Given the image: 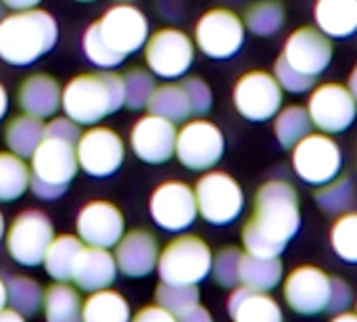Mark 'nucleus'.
<instances>
[{"label":"nucleus","mask_w":357,"mask_h":322,"mask_svg":"<svg viewBox=\"0 0 357 322\" xmlns=\"http://www.w3.org/2000/svg\"><path fill=\"white\" fill-rule=\"evenodd\" d=\"M307 113L312 124L326 134H341L356 122L357 103L349 88L343 84H322L318 86L307 103Z\"/></svg>","instance_id":"nucleus-16"},{"label":"nucleus","mask_w":357,"mask_h":322,"mask_svg":"<svg viewBox=\"0 0 357 322\" xmlns=\"http://www.w3.org/2000/svg\"><path fill=\"white\" fill-rule=\"evenodd\" d=\"M4 19V2L0 0V21Z\"/></svg>","instance_id":"nucleus-54"},{"label":"nucleus","mask_w":357,"mask_h":322,"mask_svg":"<svg viewBox=\"0 0 357 322\" xmlns=\"http://www.w3.org/2000/svg\"><path fill=\"white\" fill-rule=\"evenodd\" d=\"M226 140L222 130L207 119H192L178 130L176 136V157L192 172H207L222 159Z\"/></svg>","instance_id":"nucleus-9"},{"label":"nucleus","mask_w":357,"mask_h":322,"mask_svg":"<svg viewBox=\"0 0 357 322\" xmlns=\"http://www.w3.org/2000/svg\"><path fill=\"white\" fill-rule=\"evenodd\" d=\"M182 86L188 94L192 115H197V117L207 115L211 111V105H213V94H211L209 84L201 78H186L182 82Z\"/></svg>","instance_id":"nucleus-43"},{"label":"nucleus","mask_w":357,"mask_h":322,"mask_svg":"<svg viewBox=\"0 0 357 322\" xmlns=\"http://www.w3.org/2000/svg\"><path fill=\"white\" fill-rule=\"evenodd\" d=\"M4 233H6V222H4V214L0 212V241L4 239Z\"/></svg>","instance_id":"nucleus-53"},{"label":"nucleus","mask_w":357,"mask_h":322,"mask_svg":"<svg viewBox=\"0 0 357 322\" xmlns=\"http://www.w3.org/2000/svg\"><path fill=\"white\" fill-rule=\"evenodd\" d=\"M293 168L303 182L320 186L339 176L343 168V155L339 145L326 132H310L293 147Z\"/></svg>","instance_id":"nucleus-10"},{"label":"nucleus","mask_w":357,"mask_h":322,"mask_svg":"<svg viewBox=\"0 0 357 322\" xmlns=\"http://www.w3.org/2000/svg\"><path fill=\"white\" fill-rule=\"evenodd\" d=\"M331 245L339 260L357 264V212L343 214L331 230Z\"/></svg>","instance_id":"nucleus-38"},{"label":"nucleus","mask_w":357,"mask_h":322,"mask_svg":"<svg viewBox=\"0 0 357 322\" xmlns=\"http://www.w3.org/2000/svg\"><path fill=\"white\" fill-rule=\"evenodd\" d=\"M59 25L44 8H25L4 15L0 21V59L15 67H25L54 48Z\"/></svg>","instance_id":"nucleus-2"},{"label":"nucleus","mask_w":357,"mask_h":322,"mask_svg":"<svg viewBox=\"0 0 357 322\" xmlns=\"http://www.w3.org/2000/svg\"><path fill=\"white\" fill-rule=\"evenodd\" d=\"M77 163L92 178L113 176L126 159L123 138L107 126H92L75 142Z\"/></svg>","instance_id":"nucleus-13"},{"label":"nucleus","mask_w":357,"mask_h":322,"mask_svg":"<svg viewBox=\"0 0 357 322\" xmlns=\"http://www.w3.org/2000/svg\"><path fill=\"white\" fill-rule=\"evenodd\" d=\"M274 134L276 140L280 142V147L284 149H293L303 136H307L312 132V117L307 113L305 107L299 105H291L287 109H282L280 113L274 115Z\"/></svg>","instance_id":"nucleus-34"},{"label":"nucleus","mask_w":357,"mask_h":322,"mask_svg":"<svg viewBox=\"0 0 357 322\" xmlns=\"http://www.w3.org/2000/svg\"><path fill=\"white\" fill-rule=\"evenodd\" d=\"M314 15L328 38H349L357 31V0H318Z\"/></svg>","instance_id":"nucleus-25"},{"label":"nucleus","mask_w":357,"mask_h":322,"mask_svg":"<svg viewBox=\"0 0 357 322\" xmlns=\"http://www.w3.org/2000/svg\"><path fill=\"white\" fill-rule=\"evenodd\" d=\"M159 243L157 237L144 228H136L123 233L119 243L115 245V262L117 270L128 279H144L157 270L159 262Z\"/></svg>","instance_id":"nucleus-21"},{"label":"nucleus","mask_w":357,"mask_h":322,"mask_svg":"<svg viewBox=\"0 0 357 322\" xmlns=\"http://www.w3.org/2000/svg\"><path fill=\"white\" fill-rule=\"evenodd\" d=\"M153 222L165 233H182L197 222L199 207L195 189L182 180L161 182L149 199Z\"/></svg>","instance_id":"nucleus-12"},{"label":"nucleus","mask_w":357,"mask_h":322,"mask_svg":"<svg viewBox=\"0 0 357 322\" xmlns=\"http://www.w3.org/2000/svg\"><path fill=\"white\" fill-rule=\"evenodd\" d=\"M144 61L163 80L182 78L195 63V42L182 29L163 27L146 38Z\"/></svg>","instance_id":"nucleus-8"},{"label":"nucleus","mask_w":357,"mask_h":322,"mask_svg":"<svg viewBox=\"0 0 357 322\" xmlns=\"http://www.w3.org/2000/svg\"><path fill=\"white\" fill-rule=\"evenodd\" d=\"M123 75L92 71L75 75L63 88L61 109L79 126H94L123 107Z\"/></svg>","instance_id":"nucleus-3"},{"label":"nucleus","mask_w":357,"mask_h":322,"mask_svg":"<svg viewBox=\"0 0 357 322\" xmlns=\"http://www.w3.org/2000/svg\"><path fill=\"white\" fill-rule=\"evenodd\" d=\"M347 88H349V92H351V96L356 98L357 103V65L354 67V71H351V75H349V82H347Z\"/></svg>","instance_id":"nucleus-51"},{"label":"nucleus","mask_w":357,"mask_h":322,"mask_svg":"<svg viewBox=\"0 0 357 322\" xmlns=\"http://www.w3.org/2000/svg\"><path fill=\"white\" fill-rule=\"evenodd\" d=\"M130 319H132V310L128 300L109 287L90 291V298L82 302V321L128 322Z\"/></svg>","instance_id":"nucleus-27"},{"label":"nucleus","mask_w":357,"mask_h":322,"mask_svg":"<svg viewBox=\"0 0 357 322\" xmlns=\"http://www.w3.org/2000/svg\"><path fill=\"white\" fill-rule=\"evenodd\" d=\"M44 136H52V138H63V140H69V142H77L79 136H82V130H79V124L73 122L71 117H54L52 122H48L44 126Z\"/></svg>","instance_id":"nucleus-44"},{"label":"nucleus","mask_w":357,"mask_h":322,"mask_svg":"<svg viewBox=\"0 0 357 322\" xmlns=\"http://www.w3.org/2000/svg\"><path fill=\"white\" fill-rule=\"evenodd\" d=\"M63 88L48 73H31L27 75L17 90V103L23 113L46 119L61 109Z\"/></svg>","instance_id":"nucleus-23"},{"label":"nucleus","mask_w":357,"mask_h":322,"mask_svg":"<svg viewBox=\"0 0 357 322\" xmlns=\"http://www.w3.org/2000/svg\"><path fill=\"white\" fill-rule=\"evenodd\" d=\"M284 61L297 71L318 78L333 61V44L326 34L314 27H299L293 31L282 50Z\"/></svg>","instance_id":"nucleus-20"},{"label":"nucleus","mask_w":357,"mask_h":322,"mask_svg":"<svg viewBox=\"0 0 357 322\" xmlns=\"http://www.w3.org/2000/svg\"><path fill=\"white\" fill-rule=\"evenodd\" d=\"M228 314L236 322H282L284 314L268 291L238 287L228 298Z\"/></svg>","instance_id":"nucleus-24"},{"label":"nucleus","mask_w":357,"mask_h":322,"mask_svg":"<svg viewBox=\"0 0 357 322\" xmlns=\"http://www.w3.org/2000/svg\"><path fill=\"white\" fill-rule=\"evenodd\" d=\"M77 2H92V0H77Z\"/></svg>","instance_id":"nucleus-56"},{"label":"nucleus","mask_w":357,"mask_h":322,"mask_svg":"<svg viewBox=\"0 0 357 322\" xmlns=\"http://www.w3.org/2000/svg\"><path fill=\"white\" fill-rule=\"evenodd\" d=\"M195 44L209 59H230L245 44V23L228 8H211L197 21Z\"/></svg>","instance_id":"nucleus-11"},{"label":"nucleus","mask_w":357,"mask_h":322,"mask_svg":"<svg viewBox=\"0 0 357 322\" xmlns=\"http://www.w3.org/2000/svg\"><path fill=\"white\" fill-rule=\"evenodd\" d=\"M44 319L48 322H77L82 321V295L77 287L69 281H56L44 289L42 300Z\"/></svg>","instance_id":"nucleus-26"},{"label":"nucleus","mask_w":357,"mask_h":322,"mask_svg":"<svg viewBox=\"0 0 357 322\" xmlns=\"http://www.w3.org/2000/svg\"><path fill=\"white\" fill-rule=\"evenodd\" d=\"M29 159V191L42 201H54L63 197L79 170L75 145L63 138L44 136Z\"/></svg>","instance_id":"nucleus-4"},{"label":"nucleus","mask_w":357,"mask_h":322,"mask_svg":"<svg viewBox=\"0 0 357 322\" xmlns=\"http://www.w3.org/2000/svg\"><path fill=\"white\" fill-rule=\"evenodd\" d=\"M84 247V241L73 235H59L50 241L44 256V270L54 281H71L73 264Z\"/></svg>","instance_id":"nucleus-31"},{"label":"nucleus","mask_w":357,"mask_h":322,"mask_svg":"<svg viewBox=\"0 0 357 322\" xmlns=\"http://www.w3.org/2000/svg\"><path fill=\"white\" fill-rule=\"evenodd\" d=\"M213 254L209 245L195 235H182L169 241L159 254L157 272L163 283L199 285L211 275Z\"/></svg>","instance_id":"nucleus-5"},{"label":"nucleus","mask_w":357,"mask_h":322,"mask_svg":"<svg viewBox=\"0 0 357 322\" xmlns=\"http://www.w3.org/2000/svg\"><path fill=\"white\" fill-rule=\"evenodd\" d=\"M155 88L157 86H155V78H153L151 69L149 71L142 67L130 69L123 75V94H126L123 107H128L132 111L144 109Z\"/></svg>","instance_id":"nucleus-39"},{"label":"nucleus","mask_w":357,"mask_h":322,"mask_svg":"<svg viewBox=\"0 0 357 322\" xmlns=\"http://www.w3.org/2000/svg\"><path fill=\"white\" fill-rule=\"evenodd\" d=\"M117 272L119 270H117L115 256L109 249L86 245V247H82V251L73 264L71 281L77 289L90 293V291L111 287L117 279Z\"/></svg>","instance_id":"nucleus-22"},{"label":"nucleus","mask_w":357,"mask_h":322,"mask_svg":"<svg viewBox=\"0 0 357 322\" xmlns=\"http://www.w3.org/2000/svg\"><path fill=\"white\" fill-rule=\"evenodd\" d=\"M282 281V262L280 258H259L253 254L241 256L238 283L257 291H272Z\"/></svg>","instance_id":"nucleus-28"},{"label":"nucleus","mask_w":357,"mask_h":322,"mask_svg":"<svg viewBox=\"0 0 357 322\" xmlns=\"http://www.w3.org/2000/svg\"><path fill=\"white\" fill-rule=\"evenodd\" d=\"M232 98L236 111L245 119L268 122L282 107V88L272 73L253 69L238 78Z\"/></svg>","instance_id":"nucleus-14"},{"label":"nucleus","mask_w":357,"mask_h":322,"mask_svg":"<svg viewBox=\"0 0 357 322\" xmlns=\"http://www.w3.org/2000/svg\"><path fill=\"white\" fill-rule=\"evenodd\" d=\"M25 319L17 312V310H13L10 306H6V308H2L0 310V322H23Z\"/></svg>","instance_id":"nucleus-49"},{"label":"nucleus","mask_w":357,"mask_h":322,"mask_svg":"<svg viewBox=\"0 0 357 322\" xmlns=\"http://www.w3.org/2000/svg\"><path fill=\"white\" fill-rule=\"evenodd\" d=\"M354 182L349 176H337L326 184H320L316 191V203L324 214H343L354 203Z\"/></svg>","instance_id":"nucleus-37"},{"label":"nucleus","mask_w":357,"mask_h":322,"mask_svg":"<svg viewBox=\"0 0 357 322\" xmlns=\"http://www.w3.org/2000/svg\"><path fill=\"white\" fill-rule=\"evenodd\" d=\"M44 289L36 279L10 277L6 281V306L17 310L23 319H29L42 310Z\"/></svg>","instance_id":"nucleus-33"},{"label":"nucleus","mask_w":357,"mask_h":322,"mask_svg":"<svg viewBox=\"0 0 357 322\" xmlns=\"http://www.w3.org/2000/svg\"><path fill=\"white\" fill-rule=\"evenodd\" d=\"M176 124L149 113L142 115L130 130V147L134 155L151 166H159L169 161L176 155Z\"/></svg>","instance_id":"nucleus-18"},{"label":"nucleus","mask_w":357,"mask_h":322,"mask_svg":"<svg viewBox=\"0 0 357 322\" xmlns=\"http://www.w3.org/2000/svg\"><path fill=\"white\" fill-rule=\"evenodd\" d=\"M243 251L238 247H224L213 256L211 275L215 283L224 289H234L238 285V268H241Z\"/></svg>","instance_id":"nucleus-41"},{"label":"nucleus","mask_w":357,"mask_h":322,"mask_svg":"<svg viewBox=\"0 0 357 322\" xmlns=\"http://www.w3.org/2000/svg\"><path fill=\"white\" fill-rule=\"evenodd\" d=\"M100 38L121 57H130L144 48L149 38V19L134 4H115L100 19H96Z\"/></svg>","instance_id":"nucleus-15"},{"label":"nucleus","mask_w":357,"mask_h":322,"mask_svg":"<svg viewBox=\"0 0 357 322\" xmlns=\"http://www.w3.org/2000/svg\"><path fill=\"white\" fill-rule=\"evenodd\" d=\"M199 216L213 224L226 226L234 222L245 207V193L241 184L226 172H207L195 184Z\"/></svg>","instance_id":"nucleus-7"},{"label":"nucleus","mask_w":357,"mask_h":322,"mask_svg":"<svg viewBox=\"0 0 357 322\" xmlns=\"http://www.w3.org/2000/svg\"><path fill=\"white\" fill-rule=\"evenodd\" d=\"M82 46H84V54L86 59L100 67V69H113L117 65H121L126 61V57L117 54L113 48H109V44L100 38L98 34V27H96V21H92L88 25V29L84 31V38H82Z\"/></svg>","instance_id":"nucleus-40"},{"label":"nucleus","mask_w":357,"mask_h":322,"mask_svg":"<svg viewBox=\"0 0 357 322\" xmlns=\"http://www.w3.org/2000/svg\"><path fill=\"white\" fill-rule=\"evenodd\" d=\"M155 302L174 314L176 321H182L195 306L201 304V293L197 285H172L161 281L155 289Z\"/></svg>","instance_id":"nucleus-35"},{"label":"nucleus","mask_w":357,"mask_h":322,"mask_svg":"<svg viewBox=\"0 0 357 322\" xmlns=\"http://www.w3.org/2000/svg\"><path fill=\"white\" fill-rule=\"evenodd\" d=\"M274 78L278 80L280 88L287 90V92H291V94H301V92L314 88V82H316V78L305 75V73L297 71L295 67H291V65L284 61L282 54H280V57L276 59V63H274Z\"/></svg>","instance_id":"nucleus-42"},{"label":"nucleus","mask_w":357,"mask_h":322,"mask_svg":"<svg viewBox=\"0 0 357 322\" xmlns=\"http://www.w3.org/2000/svg\"><path fill=\"white\" fill-rule=\"evenodd\" d=\"M77 237L84 245L111 249L119 243L126 233V218L121 210L111 201H88L75 218Z\"/></svg>","instance_id":"nucleus-19"},{"label":"nucleus","mask_w":357,"mask_h":322,"mask_svg":"<svg viewBox=\"0 0 357 322\" xmlns=\"http://www.w3.org/2000/svg\"><path fill=\"white\" fill-rule=\"evenodd\" d=\"M44 126L46 124L40 117L27 115V113L13 117L4 128V142L8 151L23 159L31 157L36 147L44 138Z\"/></svg>","instance_id":"nucleus-30"},{"label":"nucleus","mask_w":357,"mask_h":322,"mask_svg":"<svg viewBox=\"0 0 357 322\" xmlns=\"http://www.w3.org/2000/svg\"><path fill=\"white\" fill-rule=\"evenodd\" d=\"M136 322H176L174 314H169L165 308H161L159 304L155 306H144L138 314H134Z\"/></svg>","instance_id":"nucleus-46"},{"label":"nucleus","mask_w":357,"mask_h":322,"mask_svg":"<svg viewBox=\"0 0 357 322\" xmlns=\"http://www.w3.org/2000/svg\"><path fill=\"white\" fill-rule=\"evenodd\" d=\"M2 2L10 10H25V8H36L42 0H2Z\"/></svg>","instance_id":"nucleus-48"},{"label":"nucleus","mask_w":357,"mask_h":322,"mask_svg":"<svg viewBox=\"0 0 357 322\" xmlns=\"http://www.w3.org/2000/svg\"><path fill=\"white\" fill-rule=\"evenodd\" d=\"M6 308V281L0 279V310Z\"/></svg>","instance_id":"nucleus-52"},{"label":"nucleus","mask_w":357,"mask_h":322,"mask_svg":"<svg viewBox=\"0 0 357 322\" xmlns=\"http://www.w3.org/2000/svg\"><path fill=\"white\" fill-rule=\"evenodd\" d=\"M331 279L318 266H299L284 281L287 306L301 316L326 312L331 300Z\"/></svg>","instance_id":"nucleus-17"},{"label":"nucleus","mask_w":357,"mask_h":322,"mask_svg":"<svg viewBox=\"0 0 357 322\" xmlns=\"http://www.w3.org/2000/svg\"><path fill=\"white\" fill-rule=\"evenodd\" d=\"M54 239V226L50 218L40 210H25L4 233V245L13 262L25 268L40 266L46 249Z\"/></svg>","instance_id":"nucleus-6"},{"label":"nucleus","mask_w":357,"mask_h":322,"mask_svg":"<svg viewBox=\"0 0 357 322\" xmlns=\"http://www.w3.org/2000/svg\"><path fill=\"white\" fill-rule=\"evenodd\" d=\"M146 109H149V113L161 115L174 124H182V122H188L192 117L188 94L184 90V86L176 84V82H167V84L157 86L153 90L149 103H146Z\"/></svg>","instance_id":"nucleus-29"},{"label":"nucleus","mask_w":357,"mask_h":322,"mask_svg":"<svg viewBox=\"0 0 357 322\" xmlns=\"http://www.w3.org/2000/svg\"><path fill=\"white\" fill-rule=\"evenodd\" d=\"M351 300H354L351 287H349L343 279L333 277V279H331V300H328L326 312H331L333 316L339 314V312H345V310L351 306Z\"/></svg>","instance_id":"nucleus-45"},{"label":"nucleus","mask_w":357,"mask_h":322,"mask_svg":"<svg viewBox=\"0 0 357 322\" xmlns=\"http://www.w3.org/2000/svg\"><path fill=\"white\" fill-rule=\"evenodd\" d=\"M182 322H211V314L199 304V306H195V308L182 319Z\"/></svg>","instance_id":"nucleus-47"},{"label":"nucleus","mask_w":357,"mask_h":322,"mask_svg":"<svg viewBox=\"0 0 357 322\" xmlns=\"http://www.w3.org/2000/svg\"><path fill=\"white\" fill-rule=\"evenodd\" d=\"M301 228L299 195L284 180H270L255 193L253 218L243 228L247 254L278 258Z\"/></svg>","instance_id":"nucleus-1"},{"label":"nucleus","mask_w":357,"mask_h":322,"mask_svg":"<svg viewBox=\"0 0 357 322\" xmlns=\"http://www.w3.org/2000/svg\"><path fill=\"white\" fill-rule=\"evenodd\" d=\"M31 170L23 157L2 151L0 153V203H10L29 191Z\"/></svg>","instance_id":"nucleus-32"},{"label":"nucleus","mask_w":357,"mask_h":322,"mask_svg":"<svg viewBox=\"0 0 357 322\" xmlns=\"http://www.w3.org/2000/svg\"><path fill=\"white\" fill-rule=\"evenodd\" d=\"M6 111H8V92L4 88V84L0 82V119L6 115Z\"/></svg>","instance_id":"nucleus-50"},{"label":"nucleus","mask_w":357,"mask_h":322,"mask_svg":"<svg viewBox=\"0 0 357 322\" xmlns=\"http://www.w3.org/2000/svg\"><path fill=\"white\" fill-rule=\"evenodd\" d=\"M117 2H132V0H117Z\"/></svg>","instance_id":"nucleus-55"},{"label":"nucleus","mask_w":357,"mask_h":322,"mask_svg":"<svg viewBox=\"0 0 357 322\" xmlns=\"http://www.w3.org/2000/svg\"><path fill=\"white\" fill-rule=\"evenodd\" d=\"M243 23L255 36L270 38V36H274V34H278L282 29V25H284V8H282L280 2H274V0L257 2L253 6H249V10L245 13Z\"/></svg>","instance_id":"nucleus-36"}]
</instances>
